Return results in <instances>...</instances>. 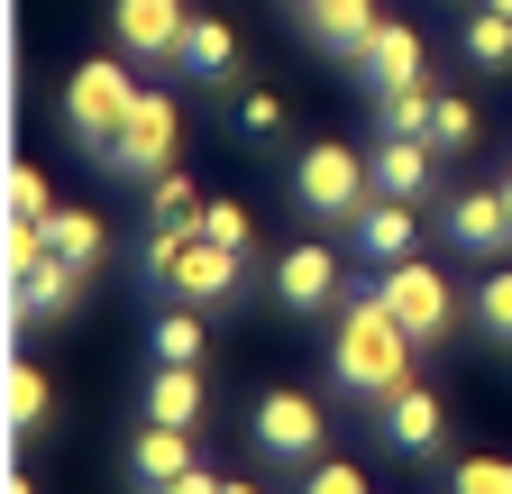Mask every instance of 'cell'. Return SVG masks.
<instances>
[{"instance_id":"cell-29","label":"cell","mask_w":512,"mask_h":494,"mask_svg":"<svg viewBox=\"0 0 512 494\" xmlns=\"http://www.w3.org/2000/svg\"><path fill=\"white\" fill-rule=\"evenodd\" d=\"M202 229H211L220 247H238V257H256V211H247V202H202Z\"/></svg>"},{"instance_id":"cell-20","label":"cell","mask_w":512,"mask_h":494,"mask_svg":"<svg viewBox=\"0 0 512 494\" xmlns=\"http://www.w3.org/2000/svg\"><path fill=\"white\" fill-rule=\"evenodd\" d=\"M147 357H156V366H202V357H211V312L174 302V312L147 330Z\"/></svg>"},{"instance_id":"cell-28","label":"cell","mask_w":512,"mask_h":494,"mask_svg":"<svg viewBox=\"0 0 512 494\" xmlns=\"http://www.w3.org/2000/svg\"><path fill=\"white\" fill-rule=\"evenodd\" d=\"M430 147H439V156H458V147H476V101H458V92H439V110H430Z\"/></svg>"},{"instance_id":"cell-24","label":"cell","mask_w":512,"mask_h":494,"mask_svg":"<svg viewBox=\"0 0 512 494\" xmlns=\"http://www.w3.org/2000/svg\"><path fill=\"white\" fill-rule=\"evenodd\" d=\"M458 55H467L476 74H512V19H503V10H485V0H476V19H467Z\"/></svg>"},{"instance_id":"cell-13","label":"cell","mask_w":512,"mask_h":494,"mask_svg":"<svg viewBox=\"0 0 512 494\" xmlns=\"http://www.w3.org/2000/svg\"><path fill=\"white\" fill-rule=\"evenodd\" d=\"M366 174L384 202H430L439 193V147L430 138H375L366 147Z\"/></svg>"},{"instance_id":"cell-17","label":"cell","mask_w":512,"mask_h":494,"mask_svg":"<svg viewBox=\"0 0 512 494\" xmlns=\"http://www.w3.org/2000/svg\"><path fill=\"white\" fill-rule=\"evenodd\" d=\"M357 83H366V92H394V83H421V28L384 19V28L366 37V55H357Z\"/></svg>"},{"instance_id":"cell-18","label":"cell","mask_w":512,"mask_h":494,"mask_svg":"<svg viewBox=\"0 0 512 494\" xmlns=\"http://www.w3.org/2000/svg\"><path fill=\"white\" fill-rule=\"evenodd\" d=\"M202 412H211V385H202V366H156V376H147V421L202 430Z\"/></svg>"},{"instance_id":"cell-22","label":"cell","mask_w":512,"mask_h":494,"mask_svg":"<svg viewBox=\"0 0 512 494\" xmlns=\"http://www.w3.org/2000/svg\"><path fill=\"white\" fill-rule=\"evenodd\" d=\"M46 247H55L64 266L92 275V266L110 257V220H101V211H55V220H46Z\"/></svg>"},{"instance_id":"cell-32","label":"cell","mask_w":512,"mask_h":494,"mask_svg":"<svg viewBox=\"0 0 512 494\" xmlns=\"http://www.w3.org/2000/svg\"><path fill=\"white\" fill-rule=\"evenodd\" d=\"M238 138H284V92H238Z\"/></svg>"},{"instance_id":"cell-25","label":"cell","mask_w":512,"mask_h":494,"mask_svg":"<svg viewBox=\"0 0 512 494\" xmlns=\"http://www.w3.org/2000/svg\"><path fill=\"white\" fill-rule=\"evenodd\" d=\"M467 321H476L494 348H512V266H494V275L467 293Z\"/></svg>"},{"instance_id":"cell-23","label":"cell","mask_w":512,"mask_h":494,"mask_svg":"<svg viewBox=\"0 0 512 494\" xmlns=\"http://www.w3.org/2000/svg\"><path fill=\"white\" fill-rule=\"evenodd\" d=\"M430 110H439L430 83H394V92H375V138H430Z\"/></svg>"},{"instance_id":"cell-34","label":"cell","mask_w":512,"mask_h":494,"mask_svg":"<svg viewBox=\"0 0 512 494\" xmlns=\"http://www.w3.org/2000/svg\"><path fill=\"white\" fill-rule=\"evenodd\" d=\"M220 494H266V485H256V476H229V485H220Z\"/></svg>"},{"instance_id":"cell-35","label":"cell","mask_w":512,"mask_h":494,"mask_svg":"<svg viewBox=\"0 0 512 494\" xmlns=\"http://www.w3.org/2000/svg\"><path fill=\"white\" fill-rule=\"evenodd\" d=\"M0 494H37V485H28V476H10V485H0Z\"/></svg>"},{"instance_id":"cell-8","label":"cell","mask_w":512,"mask_h":494,"mask_svg":"<svg viewBox=\"0 0 512 494\" xmlns=\"http://www.w3.org/2000/svg\"><path fill=\"white\" fill-rule=\"evenodd\" d=\"M174 147H183L174 101H165V92H138V110H128V129H119V147H110L101 165L128 174V183H156V174H174Z\"/></svg>"},{"instance_id":"cell-4","label":"cell","mask_w":512,"mask_h":494,"mask_svg":"<svg viewBox=\"0 0 512 494\" xmlns=\"http://www.w3.org/2000/svg\"><path fill=\"white\" fill-rule=\"evenodd\" d=\"M247 440H256V458H266V467H320V458H330V449H320V440H330V412H320L311 394H293V385H266V394H256V412H247Z\"/></svg>"},{"instance_id":"cell-21","label":"cell","mask_w":512,"mask_h":494,"mask_svg":"<svg viewBox=\"0 0 512 494\" xmlns=\"http://www.w3.org/2000/svg\"><path fill=\"white\" fill-rule=\"evenodd\" d=\"M46 421H55V394H46V366L10 357V449L46 440Z\"/></svg>"},{"instance_id":"cell-12","label":"cell","mask_w":512,"mask_h":494,"mask_svg":"<svg viewBox=\"0 0 512 494\" xmlns=\"http://www.w3.org/2000/svg\"><path fill=\"white\" fill-rule=\"evenodd\" d=\"M174 74L202 83V92H229V83H238V28L211 19V10H192V19H183V46H174Z\"/></svg>"},{"instance_id":"cell-3","label":"cell","mask_w":512,"mask_h":494,"mask_svg":"<svg viewBox=\"0 0 512 494\" xmlns=\"http://www.w3.org/2000/svg\"><path fill=\"white\" fill-rule=\"evenodd\" d=\"M293 202H302L311 220H330V229H357V211L375 202V174H366V156H357L348 138H320V147H302V165H293Z\"/></svg>"},{"instance_id":"cell-15","label":"cell","mask_w":512,"mask_h":494,"mask_svg":"<svg viewBox=\"0 0 512 494\" xmlns=\"http://www.w3.org/2000/svg\"><path fill=\"white\" fill-rule=\"evenodd\" d=\"M302 28H311V46H320V55L357 65L366 37L384 28V10H375V0H302Z\"/></svg>"},{"instance_id":"cell-6","label":"cell","mask_w":512,"mask_h":494,"mask_svg":"<svg viewBox=\"0 0 512 494\" xmlns=\"http://www.w3.org/2000/svg\"><path fill=\"white\" fill-rule=\"evenodd\" d=\"M384 302H394V321L421 339V348H439V339H458V321H467V293L448 284L439 266H421V257H403V266H384V284H375Z\"/></svg>"},{"instance_id":"cell-30","label":"cell","mask_w":512,"mask_h":494,"mask_svg":"<svg viewBox=\"0 0 512 494\" xmlns=\"http://www.w3.org/2000/svg\"><path fill=\"white\" fill-rule=\"evenodd\" d=\"M302 494H375V485L357 458H320V467H302Z\"/></svg>"},{"instance_id":"cell-33","label":"cell","mask_w":512,"mask_h":494,"mask_svg":"<svg viewBox=\"0 0 512 494\" xmlns=\"http://www.w3.org/2000/svg\"><path fill=\"white\" fill-rule=\"evenodd\" d=\"M220 485H229L220 467H202V458H192V467H183V476H165L156 494H220Z\"/></svg>"},{"instance_id":"cell-1","label":"cell","mask_w":512,"mask_h":494,"mask_svg":"<svg viewBox=\"0 0 512 494\" xmlns=\"http://www.w3.org/2000/svg\"><path fill=\"white\" fill-rule=\"evenodd\" d=\"M412 357H421V339L394 321V302H384V293H348L339 302V330H330V376H339V394H357L375 412L394 385H412Z\"/></svg>"},{"instance_id":"cell-2","label":"cell","mask_w":512,"mask_h":494,"mask_svg":"<svg viewBox=\"0 0 512 494\" xmlns=\"http://www.w3.org/2000/svg\"><path fill=\"white\" fill-rule=\"evenodd\" d=\"M138 266H147L174 302H192V312H229V302L247 293V257H238V247H220L202 220H156Z\"/></svg>"},{"instance_id":"cell-36","label":"cell","mask_w":512,"mask_h":494,"mask_svg":"<svg viewBox=\"0 0 512 494\" xmlns=\"http://www.w3.org/2000/svg\"><path fill=\"white\" fill-rule=\"evenodd\" d=\"M503 220H512V174H503Z\"/></svg>"},{"instance_id":"cell-7","label":"cell","mask_w":512,"mask_h":494,"mask_svg":"<svg viewBox=\"0 0 512 494\" xmlns=\"http://www.w3.org/2000/svg\"><path fill=\"white\" fill-rule=\"evenodd\" d=\"M266 284H275V302H284V312L293 321H320V312H339V302H348V266H339V247H284V257L266 266Z\"/></svg>"},{"instance_id":"cell-26","label":"cell","mask_w":512,"mask_h":494,"mask_svg":"<svg viewBox=\"0 0 512 494\" xmlns=\"http://www.w3.org/2000/svg\"><path fill=\"white\" fill-rule=\"evenodd\" d=\"M147 220H202V183H192L183 165L147 183Z\"/></svg>"},{"instance_id":"cell-11","label":"cell","mask_w":512,"mask_h":494,"mask_svg":"<svg viewBox=\"0 0 512 494\" xmlns=\"http://www.w3.org/2000/svg\"><path fill=\"white\" fill-rule=\"evenodd\" d=\"M183 0H110V37L119 55H138V65H174V46H183Z\"/></svg>"},{"instance_id":"cell-19","label":"cell","mask_w":512,"mask_h":494,"mask_svg":"<svg viewBox=\"0 0 512 494\" xmlns=\"http://www.w3.org/2000/svg\"><path fill=\"white\" fill-rule=\"evenodd\" d=\"M192 467V430H174V421H147L138 430V449H128V476H138V494H156L165 476H183Z\"/></svg>"},{"instance_id":"cell-16","label":"cell","mask_w":512,"mask_h":494,"mask_svg":"<svg viewBox=\"0 0 512 494\" xmlns=\"http://www.w3.org/2000/svg\"><path fill=\"white\" fill-rule=\"evenodd\" d=\"M412 211H421V202H384V193H375V202L357 211V257H366V266H403L412 247H421V220H412Z\"/></svg>"},{"instance_id":"cell-27","label":"cell","mask_w":512,"mask_h":494,"mask_svg":"<svg viewBox=\"0 0 512 494\" xmlns=\"http://www.w3.org/2000/svg\"><path fill=\"white\" fill-rule=\"evenodd\" d=\"M10 220H19V229H46V220H55V193H46L37 165H10Z\"/></svg>"},{"instance_id":"cell-10","label":"cell","mask_w":512,"mask_h":494,"mask_svg":"<svg viewBox=\"0 0 512 494\" xmlns=\"http://www.w3.org/2000/svg\"><path fill=\"white\" fill-rule=\"evenodd\" d=\"M74 302H83V266H64L55 247H46L37 266H19V275H10V330L64 321V312H74Z\"/></svg>"},{"instance_id":"cell-31","label":"cell","mask_w":512,"mask_h":494,"mask_svg":"<svg viewBox=\"0 0 512 494\" xmlns=\"http://www.w3.org/2000/svg\"><path fill=\"white\" fill-rule=\"evenodd\" d=\"M448 494H512V458H458Z\"/></svg>"},{"instance_id":"cell-37","label":"cell","mask_w":512,"mask_h":494,"mask_svg":"<svg viewBox=\"0 0 512 494\" xmlns=\"http://www.w3.org/2000/svg\"><path fill=\"white\" fill-rule=\"evenodd\" d=\"M485 10H503V19H512V0H485Z\"/></svg>"},{"instance_id":"cell-14","label":"cell","mask_w":512,"mask_h":494,"mask_svg":"<svg viewBox=\"0 0 512 494\" xmlns=\"http://www.w3.org/2000/svg\"><path fill=\"white\" fill-rule=\"evenodd\" d=\"M448 220V247H467V257H503L512 247V220H503V183H467V193L439 202Z\"/></svg>"},{"instance_id":"cell-9","label":"cell","mask_w":512,"mask_h":494,"mask_svg":"<svg viewBox=\"0 0 512 494\" xmlns=\"http://www.w3.org/2000/svg\"><path fill=\"white\" fill-rule=\"evenodd\" d=\"M375 440L394 449V458H448V403L412 376V385H394L375 403Z\"/></svg>"},{"instance_id":"cell-5","label":"cell","mask_w":512,"mask_h":494,"mask_svg":"<svg viewBox=\"0 0 512 494\" xmlns=\"http://www.w3.org/2000/svg\"><path fill=\"white\" fill-rule=\"evenodd\" d=\"M128 110H138V74H128L119 55H92V65H74V83H64V129H74L92 156L119 147Z\"/></svg>"}]
</instances>
